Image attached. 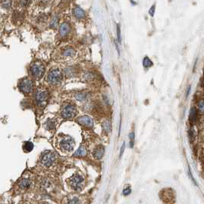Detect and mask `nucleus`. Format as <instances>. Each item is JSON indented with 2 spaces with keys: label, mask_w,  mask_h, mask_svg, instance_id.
<instances>
[{
  "label": "nucleus",
  "mask_w": 204,
  "mask_h": 204,
  "mask_svg": "<svg viewBox=\"0 0 204 204\" xmlns=\"http://www.w3.org/2000/svg\"><path fill=\"white\" fill-rule=\"evenodd\" d=\"M160 199L165 204H173L175 201L173 189H163L160 192Z\"/></svg>",
  "instance_id": "obj_5"
},
{
  "label": "nucleus",
  "mask_w": 204,
  "mask_h": 204,
  "mask_svg": "<svg viewBox=\"0 0 204 204\" xmlns=\"http://www.w3.org/2000/svg\"><path fill=\"white\" fill-rule=\"evenodd\" d=\"M124 149H125V143H123L122 147H121V149H120V157H121V155L123 154V152H124Z\"/></svg>",
  "instance_id": "obj_27"
},
{
  "label": "nucleus",
  "mask_w": 204,
  "mask_h": 204,
  "mask_svg": "<svg viewBox=\"0 0 204 204\" xmlns=\"http://www.w3.org/2000/svg\"><path fill=\"white\" fill-rule=\"evenodd\" d=\"M143 65L145 68H150L153 65V62L151 61V60L148 57H145L143 58Z\"/></svg>",
  "instance_id": "obj_20"
},
{
  "label": "nucleus",
  "mask_w": 204,
  "mask_h": 204,
  "mask_svg": "<svg viewBox=\"0 0 204 204\" xmlns=\"http://www.w3.org/2000/svg\"><path fill=\"white\" fill-rule=\"evenodd\" d=\"M74 15L78 19H82V18H84L85 16V13L80 7L76 6L75 8H74Z\"/></svg>",
  "instance_id": "obj_15"
},
{
  "label": "nucleus",
  "mask_w": 204,
  "mask_h": 204,
  "mask_svg": "<svg viewBox=\"0 0 204 204\" xmlns=\"http://www.w3.org/2000/svg\"><path fill=\"white\" fill-rule=\"evenodd\" d=\"M78 121L79 124L86 127H93V120L88 116L84 115L78 118Z\"/></svg>",
  "instance_id": "obj_11"
},
{
  "label": "nucleus",
  "mask_w": 204,
  "mask_h": 204,
  "mask_svg": "<svg viewBox=\"0 0 204 204\" xmlns=\"http://www.w3.org/2000/svg\"><path fill=\"white\" fill-rule=\"evenodd\" d=\"M104 154V148L103 146H99L93 152L94 157L97 160H101V158L103 157Z\"/></svg>",
  "instance_id": "obj_13"
},
{
  "label": "nucleus",
  "mask_w": 204,
  "mask_h": 204,
  "mask_svg": "<svg viewBox=\"0 0 204 204\" xmlns=\"http://www.w3.org/2000/svg\"><path fill=\"white\" fill-rule=\"evenodd\" d=\"M154 10H155V6H153L151 7V8H150V11H149L150 15H151V16H154Z\"/></svg>",
  "instance_id": "obj_26"
},
{
  "label": "nucleus",
  "mask_w": 204,
  "mask_h": 204,
  "mask_svg": "<svg viewBox=\"0 0 204 204\" xmlns=\"http://www.w3.org/2000/svg\"><path fill=\"white\" fill-rule=\"evenodd\" d=\"M117 32H118V40H119V42H120V25H119V24L117 25Z\"/></svg>",
  "instance_id": "obj_25"
},
{
  "label": "nucleus",
  "mask_w": 204,
  "mask_h": 204,
  "mask_svg": "<svg viewBox=\"0 0 204 204\" xmlns=\"http://www.w3.org/2000/svg\"><path fill=\"white\" fill-rule=\"evenodd\" d=\"M131 193V187H129V186H127V187H124V189H123V193L122 194L124 195V196H128V195H130Z\"/></svg>",
  "instance_id": "obj_21"
},
{
  "label": "nucleus",
  "mask_w": 204,
  "mask_h": 204,
  "mask_svg": "<svg viewBox=\"0 0 204 204\" xmlns=\"http://www.w3.org/2000/svg\"><path fill=\"white\" fill-rule=\"evenodd\" d=\"M57 147L63 153H71L74 147L73 138L68 135H60L57 139Z\"/></svg>",
  "instance_id": "obj_1"
},
{
  "label": "nucleus",
  "mask_w": 204,
  "mask_h": 204,
  "mask_svg": "<svg viewBox=\"0 0 204 204\" xmlns=\"http://www.w3.org/2000/svg\"><path fill=\"white\" fill-rule=\"evenodd\" d=\"M198 108L200 111L204 112V101H200L198 104Z\"/></svg>",
  "instance_id": "obj_22"
},
{
  "label": "nucleus",
  "mask_w": 204,
  "mask_h": 204,
  "mask_svg": "<svg viewBox=\"0 0 204 204\" xmlns=\"http://www.w3.org/2000/svg\"><path fill=\"white\" fill-rule=\"evenodd\" d=\"M68 183L71 189L74 191H81L85 185V180L80 173H74L72 177L68 180Z\"/></svg>",
  "instance_id": "obj_2"
},
{
  "label": "nucleus",
  "mask_w": 204,
  "mask_h": 204,
  "mask_svg": "<svg viewBox=\"0 0 204 204\" xmlns=\"http://www.w3.org/2000/svg\"><path fill=\"white\" fill-rule=\"evenodd\" d=\"M189 119L192 123H195L197 120V110L195 107H193L190 109Z\"/></svg>",
  "instance_id": "obj_14"
},
{
  "label": "nucleus",
  "mask_w": 204,
  "mask_h": 204,
  "mask_svg": "<svg viewBox=\"0 0 204 204\" xmlns=\"http://www.w3.org/2000/svg\"><path fill=\"white\" fill-rule=\"evenodd\" d=\"M190 89H191V87L189 86V88H188L187 91V97L188 95H189V91H190Z\"/></svg>",
  "instance_id": "obj_28"
},
{
  "label": "nucleus",
  "mask_w": 204,
  "mask_h": 204,
  "mask_svg": "<svg viewBox=\"0 0 204 204\" xmlns=\"http://www.w3.org/2000/svg\"><path fill=\"white\" fill-rule=\"evenodd\" d=\"M87 154V150L84 146H81L77 151L74 154V156L75 157H84Z\"/></svg>",
  "instance_id": "obj_18"
},
{
  "label": "nucleus",
  "mask_w": 204,
  "mask_h": 204,
  "mask_svg": "<svg viewBox=\"0 0 204 204\" xmlns=\"http://www.w3.org/2000/svg\"><path fill=\"white\" fill-rule=\"evenodd\" d=\"M201 84H202V86H203V87L204 86V78H203L202 82H201Z\"/></svg>",
  "instance_id": "obj_30"
},
{
  "label": "nucleus",
  "mask_w": 204,
  "mask_h": 204,
  "mask_svg": "<svg viewBox=\"0 0 204 204\" xmlns=\"http://www.w3.org/2000/svg\"><path fill=\"white\" fill-rule=\"evenodd\" d=\"M38 204H50L48 202H45V201H42V202H40Z\"/></svg>",
  "instance_id": "obj_29"
},
{
  "label": "nucleus",
  "mask_w": 204,
  "mask_h": 204,
  "mask_svg": "<svg viewBox=\"0 0 204 204\" xmlns=\"http://www.w3.org/2000/svg\"><path fill=\"white\" fill-rule=\"evenodd\" d=\"M19 87L21 91H22L25 94H29V93L32 92L33 90V83L29 79L25 78L20 81Z\"/></svg>",
  "instance_id": "obj_9"
},
{
  "label": "nucleus",
  "mask_w": 204,
  "mask_h": 204,
  "mask_svg": "<svg viewBox=\"0 0 204 204\" xmlns=\"http://www.w3.org/2000/svg\"><path fill=\"white\" fill-rule=\"evenodd\" d=\"M62 79V74L60 70L58 68L52 69L48 75V81L51 84H58Z\"/></svg>",
  "instance_id": "obj_7"
},
{
  "label": "nucleus",
  "mask_w": 204,
  "mask_h": 204,
  "mask_svg": "<svg viewBox=\"0 0 204 204\" xmlns=\"http://www.w3.org/2000/svg\"><path fill=\"white\" fill-rule=\"evenodd\" d=\"M70 32V26L68 23H62L60 26V34L61 36H65Z\"/></svg>",
  "instance_id": "obj_16"
},
{
  "label": "nucleus",
  "mask_w": 204,
  "mask_h": 204,
  "mask_svg": "<svg viewBox=\"0 0 204 204\" xmlns=\"http://www.w3.org/2000/svg\"><path fill=\"white\" fill-rule=\"evenodd\" d=\"M110 128H111V125H110L109 121L104 122V129L107 132H108V131H110Z\"/></svg>",
  "instance_id": "obj_24"
},
{
  "label": "nucleus",
  "mask_w": 204,
  "mask_h": 204,
  "mask_svg": "<svg viewBox=\"0 0 204 204\" xmlns=\"http://www.w3.org/2000/svg\"><path fill=\"white\" fill-rule=\"evenodd\" d=\"M77 114V108L73 104H67L63 107L61 115L65 118H74Z\"/></svg>",
  "instance_id": "obj_8"
},
{
  "label": "nucleus",
  "mask_w": 204,
  "mask_h": 204,
  "mask_svg": "<svg viewBox=\"0 0 204 204\" xmlns=\"http://www.w3.org/2000/svg\"><path fill=\"white\" fill-rule=\"evenodd\" d=\"M32 180L29 178H22L19 180L18 185L20 190L22 191H26L32 187Z\"/></svg>",
  "instance_id": "obj_10"
},
{
  "label": "nucleus",
  "mask_w": 204,
  "mask_h": 204,
  "mask_svg": "<svg viewBox=\"0 0 204 204\" xmlns=\"http://www.w3.org/2000/svg\"><path fill=\"white\" fill-rule=\"evenodd\" d=\"M44 72V65L42 63H40V62H35L31 66V73H32V76L35 77L36 78H37V79L42 78V76L43 75Z\"/></svg>",
  "instance_id": "obj_6"
},
{
  "label": "nucleus",
  "mask_w": 204,
  "mask_h": 204,
  "mask_svg": "<svg viewBox=\"0 0 204 204\" xmlns=\"http://www.w3.org/2000/svg\"><path fill=\"white\" fill-rule=\"evenodd\" d=\"M56 159H57V157H56L55 153L52 151L45 152L41 157V164L45 168H50L52 166H54Z\"/></svg>",
  "instance_id": "obj_3"
},
{
  "label": "nucleus",
  "mask_w": 204,
  "mask_h": 204,
  "mask_svg": "<svg viewBox=\"0 0 204 204\" xmlns=\"http://www.w3.org/2000/svg\"><path fill=\"white\" fill-rule=\"evenodd\" d=\"M33 148H34V144L32 143V142L27 141V142H25V143H24L23 149L25 152H27V153L31 152L32 150H33Z\"/></svg>",
  "instance_id": "obj_19"
},
{
  "label": "nucleus",
  "mask_w": 204,
  "mask_h": 204,
  "mask_svg": "<svg viewBox=\"0 0 204 204\" xmlns=\"http://www.w3.org/2000/svg\"><path fill=\"white\" fill-rule=\"evenodd\" d=\"M194 137H195V133H194L193 129H190L189 131V137L190 139V141H193L194 140Z\"/></svg>",
  "instance_id": "obj_23"
},
{
  "label": "nucleus",
  "mask_w": 204,
  "mask_h": 204,
  "mask_svg": "<svg viewBox=\"0 0 204 204\" xmlns=\"http://www.w3.org/2000/svg\"><path fill=\"white\" fill-rule=\"evenodd\" d=\"M62 204H81V202L78 196H67L64 199Z\"/></svg>",
  "instance_id": "obj_12"
},
{
  "label": "nucleus",
  "mask_w": 204,
  "mask_h": 204,
  "mask_svg": "<svg viewBox=\"0 0 204 204\" xmlns=\"http://www.w3.org/2000/svg\"><path fill=\"white\" fill-rule=\"evenodd\" d=\"M74 55H75V52L72 49H66L62 52V56L66 58H73Z\"/></svg>",
  "instance_id": "obj_17"
},
{
  "label": "nucleus",
  "mask_w": 204,
  "mask_h": 204,
  "mask_svg": "<svg viewBox=\"0 0 204 204\" xmlns=\"http://www.w3.org/2000/svg\"><path fill=\"white\" fill-rule=\"evenodd\" d=\"M36 101L39 106L46 105L47 102L49 101V93L46 90L44 89H38L36 93Z\"/></svg>",
  "instance_id": "obj_4"
}]
</instances>
